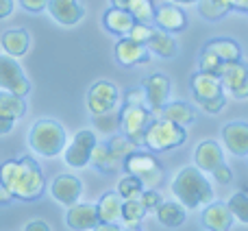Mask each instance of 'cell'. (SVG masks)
Returning <instances> with one entry per match:
<instances>
[{
  "instance_id": "obj_1",
  "label": "cell",
  "mask_w": 248,
  "mask_h": 231,
  "mask_svg": "<svg viewBox=\"0 0 248 231\" xmlns=\"http://www.w3.org/2000/svg\"><path fill=\"white\" fill-rule=\"evenodd\" d=\"M0 185L11 192L13 198L20 201H37L46 190V179L33 157L7 159L0 164Z\"/></svg>"
},
{
  "instance_id": "obj_2",
  "label": "cell",
  "mask_w": 248,
  "mask_h": 231,
  "mask_svg": "<svg viewBox=\"0 0 248 231\" xmlns=\"http://www.w3.org/2000/svg\"><path fill=\"white\" fill-rule=\"evenodd\" d=\"M172 194L179 198L185 210H196L214 201V190L196 166L183 168L172 181Z\"/></svg>"
},
{
  "instance_id": "obj_3",
  "label": "cell",
  "mask_w": 248,
  "mask_h": 231,
  "mask_svg": "<svg viewBox=\"0 0 248 231\" xmlns=\"http://www.w3.org/2000/svg\"><path fill=\"white\" fill-rule=\"evenodd\" d=\"M185 140H187L185 127H179V124L170 122V120L157 118L148 122L144 137H141V144L146 148H150L153 153H168L172 148H179Z\"/></svg>"
},
{
  "instance_id": "obj_4",
  "label": "cell",
  "mask_w": 248,
  "mask_h": 231,
  "mask_svg": "<svg viewBox=\"0 0 248 231\" xmlns=\"http://www.w3.org/2000/svg\"><path fill=\"white\" fill-rule=\"evenodd\" d=\"M29 144L42 157H57L65 148V129L57 120H37L29 131Z\"/></svg>"
},
{
  "instance_id": "obj_5",
  "label": "cell",
  "mask_w": 248,
  "mask_h": 231,
  "mask_svg": "<svg viewBox=\"0 0 248 231\" xmlns=\"http://www.w3.org/2000/svg\"><path fill=\"white\" fill-rule=\"evenodd\" d=\"M122 168L126 170V175H133L135 179H140L144 190L157 188L163 179V166L159 164V159L155 157V155L137 150V148L124 159Z\"/></svg>"
},
{
  "instance_id": "obj_6",
  "label": "cell",
  "mask_w": 248,
  "mask_h": 231,
  "mask_svg": "<svg viewBox=\"0 0 248 231\" xmlns=\"http://www.w3.org/2000/svg\"><path fill=\"white\" fill-rule=\"evenodd\" d=\"M118 120H120V129L122 133L133 142V144H141V137H144V131L148 127V122L153 120V114L146 105H128L124 103L122 112L118 114Z\"/></svg>"
},
{
  "instance_id": "obj_7",
  "label": "cell",
  "mask_w": 248,
  "mask_h": 231,
  "mask_svg": "<svg viewBox=\"0 0 248 231\" xmlns=\"http://www.w3.org/2000/svg\"><path fill=\"white\" fill-rule=\"evenodd\" d=\"M0 90L11 92L22 99H26V94L31 92V83L24 70L11 55H0Z\"/></svg>"
},
{
  "instance_id": "obj_8",
  "label": "cell",
  "mask_w": 248,
  "mask_h": 231,
  "mask_svg": "<svg viewBox=\"0 0 248 231\" xmlns=\"http://www.w3.org/2000/svg\"><path fill=\"white\" fill-rule=\"evenodd\" d=\"M85 103H87V109H90L92 116L116 112L118 103H120V92H118V87L113 85V83L98 81L90 87Z\"/></svg>"
},
{
  "instance_id": "obj_9",
  "label": "cell",
  "mask_w": 248,
  "mask_h": 231,
  "mask_svg": "<svg viewBox=\"0 0 248 231\" xmlns=\"http://www.w3.org/2000/svg\"><path fill=\"white\" fill-rule=\"evenodd\" d=\"M96 146V135L92 129H83L74 135V140L70 144H65L63 148V159L70 168H85L90 164L92 148Z\"/></svg>"
},
{
  "instance_id": "obj_10",
  "label": "cell",
  "mask_w": 248,
  "mask_h": 231,
  "mask_svg": "<svg viewBox=\"0 0 248 231\" xmlns=\"http://www.w3.org/2000/svg\"><path fill=\"white\" fill-rule=\"evenodd\" d=\"M220 79V85H222V90L231 92L235 99H246L248 96V70L246 66L240 61H229V64L222 66V70H220L218 74Z\"/></svg>"
},
{
  "instance_id": "obj_11",
  "label": "cell",
  "mask_w": 248,
  "mask_h": 231,
  "mask_svg": "<svg viewBox=\"0 0 248 231\" xmlns=\"http://www.w3.org/2000/svg\"><path fill=\"white\" fill-rule=\"evenodd\" d=\"M146 96V107L150 109V114H157L163 105L170 99V79L166 74H150L141 85Z\"/></svg>"
},
{
  "instance_id": "obj_12",
  "label": "cell",
  "mask_w": 248,
  "mask_h": 231,
  "mask_svg": "<svg viewBox=\"0 0 248 231\" xmlns=\"http://www.w3.org/2000/svg\"><path fill=\"white\" fill-rule=\"evenodd\" d=\"M26 114V103L22 96L11 92H0V135H7L13 131L16 120Z\"/></svg>"
},
{
  "instance_id": "obj_13",
  "label": "cell",
  "mask_w": 248,
  "mask_h": 231,
  "mask_svg": "<svg viewBox=\"0 0 248 231\" xmlns=\"http://www.w3.org/2000/svg\"><path fill=\"white\" fill-rule=\"evenodd\" d=\"M46 11L55 22L63 26H74L83 20L85 16V7L81 0H48Z\"/></svg>"
},
{
  "instance_id": "obj_14",
  "label": "cell",
  "mask_w": 248,
  "mask_h": 231,
  "mask_svg": "<svg viewBox=\"0 0 248 231\" xmlns=\"http://www.w3.org/2000/svg\"><path fill=\"white\" fill-rule=\"evenodd\" d=\"M153 24H157V29L166 31V33H179L187 26V16L179 4L166 2L161 7H155Z\"/></svg>"
},
{
  "instance_id": "obj_15",
  "label": "cell",
  "mask_w": 248,
  "mask_h": 231,
  "mask_svg": "<svg viewBox=\"0 0 248 231\" xmlns=\"http://www.w3.org/2000/svg\"><path fill=\"white\" fill-rule=\"evenodd\" d=\"M50 194L57 203L65 207H72L74 203H78L83 194V183L78 177L74 175H59L55 181L50 183Z\"/></svg>"
},
{
  "instance_id": "obj_16",
  "label": "cell",
  "mask_w": 248,
  "mask_h": 231,
  "mask_svg": "<svg viewBox=\"0 0 248 231\" xmlns=\"http://www.w3.org/2000/svg\"><path fill=\"white\" fill-rule=\"evenodd\" d=\"M113 52H116L118 64L126 66V68L148 64V55H150L148 48H146L144 44L135 42V39H131V37H120V42L116 44Z\"/></svg>"
},
{
  "instance_id": "obj_17",
  "label": "cell",
  "mask_w": 248,
  "mask_h": 231,
  "mask_svg": "<svg viewBox=\"0 0 248 231\" xmlns=\"http://www.w3.org/2000/svg\"><path fill=\"white\" fill-rule=\"evenodd\" d=\"M65 223H68V227L72 231H92L100 223L98 214H96V205H90V203H74L72 207H68Z\"/></svg>"
},
{
  "instance_id": "obj_18",
  "label": "cell",
  "mask_w": 248,
  "mask_h": 231,
  "mask_svg": "<svg viewBox=\"0 0 248 231\" xmlns=\"http://www.w3.org/2000/svg\"><path fill=\"white\" fill-rule=\"evenodd\" d=\"M201 223L207 231H229L233 225V214L227 207V203H207L202 210Z\"/></svg>"
},
{
  "instance_id": "obj_19",
  "label": "cell",
  "mask_w": 248,
  "mask_h": 231,
  "mask_svg": "<svg viewBox=\"0 0 248 231\" xmlns=\"http://www.w3.org/2000/svg\"><path fill=\"white\" fill-rule=\"evenodd\" d=\"M194 164L201 172H211L214 168H218L220 164H224V153L220 148V144L216 140H205L196 146L194 153Z\"/></svg>"
},
{
  "instance_id": "obj_20",
  "label": "cell",
  "mask_w": 248,
  "mask_h": 231,
  "mask_svg": "<svg viewBox=\"0 0 248 231\" xmlns=\"http://www.w3.org/2000/svg\"><path fill=\"white\" fill-rule=\"evenodd\" d=\"M222 142L233 155H237V157H246L248 155V124L246 122L224 124Z\"/></svg>"
},
{
  "instance_id": "obj_21",
  "label": "cell",
  "mask_w": 248,
  "mask_h": 231,
  "mask_svg": "<svg viewBox=\"0 0 248 231\" xmlns=\"http://www.w3.org/2000/svg\"><path fill=\"white\" fill-rule=\"evenodd\" d=\"M144 46L148 48V52L161 57V59H172V57L179 55V46H176L174 37H172L170 33H166V31L157 29V26L153 29V33H150L148 42H146Z\"/></svg>"
},
{
  "instance_id": "obj_22",
  "label": "cell",
  "mask_w": 248,
  "mask_h": 231,
  "mask_svg": "<svg viewBox=\"0 0 248 231\" xmlns=\"http://www.w3.org/2000/svg\"><path fill=\"white\" fill-rule=\"evenodd\" d=\"M192 92H194L196 103H201V100L216 99V96H220L224 90H222V85H220V79L218 77L207 74V72H201V70H198V72L192 77Z\"/></svg>"
},
{
  "instance_id": "obj_23",
  "label": "cell",
  "mask_w": 248,
  "mask_h": 231,
  "mask_svg": "<svg viewBox=\"0 0 248 231\" xmlns=\"http://www.w3.org/2000/svg\"><path fill=\"white\" fill-rule=\"evenodd\" d=\"M155 116L163 118V120H170V122L179 124V127H189V124L196 120L194 107L187 103H181V100H176V103H166Z\"/></svg>"
},
{
  "instance_id": "obj_24",
  "label": "cell",
  "mask_w": 248,
  "mask_h": 231,
  "mask_svg": "<svg viewBox=\"0 0 248 231\" xmlns=\"http://www.w3.org/2000/svg\"><path fill=\"white\" fill-rule=\"evenodd\" d=\"M90 162L96 170L105 172V175H113V172L122 170V162L111 153L109 144H98V142H96V146L92 148Z\"/></svg>"
},
{
  "instance_id": "obj_25",
  "label": "cell",
  "mask_w": 248,
  "mask_h": 231,
  "mask_svg": "<svg viewBox=\"0 0 248 231\" xmlns=\"http://www.w3.org/2000/svg\"><path fill=\"white\" fill-rule=\"evenodd\" d=\"M202 50L211 52V55H216L222 64H229V61H240L242 59V48L240 44L235 42V39L231 37H218V39H211V42H207V46L202 48Z\"/></svg>"
},
{
  "instance_id": "obj_26",
  "label": "cell",
  "mask_w": 248,
  "mask_h": 231,
  "mask_svg": "<svg viewBox=\"0 0 248 231\" xmlns=\"http://www.w3.org/2000/svg\"><path fill=\"white\" fill-rule=\"evenodd\" d=\"M103 24L109 33L118 35V37H126L131 26L135 24V20L131 17V13L126 9H118V7H111L107 13L103 16Z\"/></svg>"
},
{
  "instance_id": "obj_27",
  "label": "cell",
  "mask_w": 248,
  "mask_h": 231,
  "mask_svg": "<svg viewBox=\"0 0 248 231\" xmlns=\"http://www.w3.org/2000/svg\"><path fill=\"white\" fill-rule=\"evenodd\" d=\"M0 44H2V48H4V52H7V55L22 57V55H26V50H29L31 37H29V33H26V31L11 29V31H7V33H2Z\"/></svg>"
},
{
  "instance_id": "obj_28",
  "label": "cell",
  "mask_w": 248,
  "mask_h": 231,
  "mask_svg": "<svg viewBox=\"0 0 248 231\" xmlns=\"http://www.w3.org/2000/svg\"><path fill=\"white\" fill-rule=\"evenodd\" d=\"M120 207L122 198L118 192H107L103 194V198L96 205V214H98L100 223H118L120 220Z\"/></svg>"
},
{
  "instance_id": "obj_29",
  "label": "cell",
  "mask_w": 248,
  "mask_h": 231,
  "mask_svg": "<svg viewBox=\"0 0 248 231\" xmlns=\"http://www.w3.org/2000/svg\"><path fill=\"white\" fill-rule=\"evenodd\" d=\"M157 220L168 229H176L185 223L187 214H185V207L181 203H161L157 207Z\"/></svg>"
},
{
  "instance_id": "obj_30",
  "label": "cell",
  "mask_w": 248,
  "mask_h": 231,
  "mask_svg": "<svg viewBox=\"0 0 248 231\" xmlns=\"http://www.w3.org/2000/svg\"><path fill=\"white\" fill-rule=\"evenodd\" d=\"M196 4H198V13L209 22L220 20L233 9V0H198Z\"/></svg>"
},
{
  "instance_id": "obj_31",
  "label": "cell",
  "mask_w": 248,
  "mask_h": 231,
  "mask_svg": "<svg viewBox=\"0 0 248 231\" xmlns=\"http://www.w3.org/2000/svg\"><path fill=\"white\" fill-rule=\"evenodd\" d=\"M146 216L144 205L140 203V198H131V201H122L120 207V220L124 223V227H140L141 220Z\"/></svg>"
},
{
  "instance_id": "obj_32",
  "label": "cell",
  "mask_w": 248,
  "mask_h": 231,
  "mask_svg": "<svg viewBox=\"0 0 248 231\" xmlns=\"http://www.w3.org/2000/svg\"><path fill=\"white\" fill-rule=\"evenodd\" d=\"M126 11L131 13V17L135 22H141V24H153V16H155L153 0H128Z\"/></svg>"
},
{
  "instance_id": "obj_33",
  "label": "cell",
  "mask_w": 248,
  "mask_h": 231,
  "mask_svg": "<svg viewBox=\"0 0 248 231\" xmlns=\"http://www.w3.org/2000/svg\"><path fill=\"white\" fill-rule=\"evenodd\" d=\"M144 185L140 183V179H135L133 175H126L118 181V194L122 201H131V198H140Z\"/></svg>"
},
{
  "instance_id": "obj_34",
  "label": "cell",
  "mask_w": 248,
  "mask_h": 231,
  "mask_svg": "<svg viewBox=\"0 0 248 231\" xmlns=\"http://www.w3.org/2000/svg\"><path fill=\"white\" fill-rule=\"evenodd\" d=\"M227 207L231 210V214L235 216L240 223L248 225V194L244 192V190H242V192H237V194H233L231 201L227 203Z\"/></svg>"
},
{
  "instance_id": "obj_35",
  "label": "cell",
  "mask_w": 248,
  "mask_h": 231,
  "mask_svg": "<svg viewBox=\"0 0 248 231\" xmlns=\"http://www.w3.org/2000/svg\"><path fill=\"white\" fill-rule=\"evenodd\" d=\"M107 144H109V148H111V153L116 155V157L120 159L122 164H124V159H126L128 155L135 150V146H137V144H133V142L128 140L126 135H113L111 140L107 142Z\"/></svg>"
},
{
  "instance_id": "obj_36",
  "label": "cell",
  "mask_w": 248,
  "mask_h": 231,
  "mask_svg": "<svg viewBox=\"0 0 248 231\" xmlns=\"http://www.w3.org/2000/svg\"><path fill=\"white\" fill-rule=\"evenodd\" d=\"M222 66L224 64L216 55H211V52H207V50L201 52V61H198V68H201V72H207V74H214V77H218L220 70H222Z\"/></svg>"
},
{
  "instance_id": "obj_37",
  "label": "cell",
  "mask_w": 248,
  "mask_h": 231,
  "mask_svg": "<svg viewBox=\"0 0 248 231\" xmlns=\"http://www.w3.org/2000/svg\"><path fill=\"white\" fill-rule=\"evenodd\" d=\"M94 124H96V127H98L103 133H113L116 129H120V120H118V114H116V112L96 116Z\"/></svg>"
},
{
  "instance_id": "obj_38",
  "label": "cell",
  "mask_w": 248,
  "mask_h": 231,
  "mask_svg": "<svg viewBox=\"0 0 248 231\" xmlns=\"http://www.w3.org/2000/svg\"><path fill=\"white\" fill-rule=\"evenodd\" d=\"M153 29H155L153 24H141V22H135V24L131 26V31H128L126 37L135 39V42H140V44H146L148 42V37H150V33H153Z\"/></svg>"
},
{
  "instance_id": "obj_39",
  "label": "cell",
  "mask_w": 248,
  "mask_h": 231,
  "mask_svg": "<svg viewBox=\"0 0 248 231\" xmlns=\"http://www.w3.org/2000/svg\"><path fill=\"white\" fill-rule=\"evenodd\" d=\"M140 203L144 205V210L146 212H150V210H157L159 205H161V194L157 192V190H141V194H140Z\"/></svg>"
},
{
  "instance_id": "obj_40",
  "label": "cell",
  "mask_w": 248,
  "mask_h": 231,
  "mask_svg": "<svg viewBox=\"0 0 248 231\" xmlns=\"http://www.w3.org/2000/svg\"><path fill=\"white\" fill-rule=\"evenodd\" d=\"M198 105H201V107L205 109L207 114H220L224 109V105H227V99H224V94H220V96H216V99L201 100Z\"/></svg>"
},
{
  "instance_id": "obj_41",
  "label": "cell",
  "mask_w": 248,
  "mask_h": 231,
  "mask_svg": "<svg viewBox=\"0 0 248 231\" xmlns=\"http://www.w3.org/2000/svg\"><path fill=\"white\" fill-rule=\"evenodd\" d=\"M211 175H214V179H216V181H220L222 185H227V183H231V181H233V172H231V168L224 166V164H220L218 168H214V170H211Z\"/></svg>"
},
{
  "instance_id": "obj_42",
  "label": "cell",
  "mask_w": 248,
  "mask_h": 231,
  "mask_svg": "<svg viewBox=\"0 0 248 231\" xmlns=\"http://www.w3.org/2000/svg\"><path fill=\"white\" fill-rule=\"evenodd\" d=\"M20 4H22V9H26L31 13H42V11H46L48 0H20Z\"/></svg>"
},
{
  "instance_id": "obj_43",
  "label": "cell",
  "mask_w": 248,
  "mask_h": 231,
  "mask_svg": "<svg viewBox=\"0 0 248 231\" xmlns=\"http://www.w3.org/2000/svg\"><path fill=\"white\" fill-rule=\"evenodd\" d=\"M126 103L128 105H146V96H144V90H131L126 94Z\"/></svg>"
},
{
  "instance_id": "obj_44",
  "label": "cell",
  "mask_w": 248,
  "mask_h": 231,
  "mask_svg": "<svg viewBox=\"0 0 248 231\" xmlns=\"http://www.w3.org/2000/svg\"><path fill=\"white\" fill-rule=\"evenodd\" d=\"M13 13V0H0V20L9 17Z\"/></svg>"
},
{
  "instance_id": "obj_45",
  "label": "cell",
  "mask_w": 248,
  "mask_h": 231,
  "mask_svg": "<svg viewBox=\"0 0 248 231\" xmlns=\"http://www.w3.org/2000/svg\"><path fill=\"white\" fill-rule=\"evenodd\" d=\"M24 231H50V227H48V223H44V220H31L24 227Z\"/></svg>"
},
{
  "instance_id": "obj_46",
  "label": "cell",
  "mask_w": 248,
  "mask_h": 231,
  "mask_svg": "<svg viewBox=\"0 0 248 231\" xmlns=\"http://www.w3.org/2000/svg\"><path fill=\"white\" fill-rule=\"evenodd\" d=\"M92 231H122L118 227V223H98Z\"/></svg>"
},
{
  "instance_id": "obj_47",
  "label": "cell",
  "mask_w": 248,
  "mask_h": 231,
  "mask_svg": "<svg viewBox=\"0 0 248 231\" xmlns=\"http://www.w3.org/2000/svg\"><path fill=\"white\" fill-rule=\"evenodd\" d=\"M11 201H13L11 192H9V190H4L2 185H0V205H9Z\"/></svg>"
},
{
  "instance_id": "obj_48",
  "label": "cell",
  "mask_w": 248,
  "mask_h": 231,
  "mask_svg": "<svg viewBox=\"0 0 248 231\" xmlns=\"http://www.w3.org/2000/svg\"><path fill=\"white\" fill-rule=\"evenodd\" d=\"M233 9L240 13H248V0H233Z\"/></svg>"
},
{
  "instance_id": "obj_49",
  "label": "cell",
  "mask_w": 248,
  "mask_h": 231,
  "mask_svg": "<svg viewBox=\"0 0 248 231\" xmlns=\"http://www.w3.org/2000/svg\"><path fill=\"white\" fill-rule=\"evenodd\" d=\"M111 4H113V7H118V9H126L128 0H111Z\"/></svg>"
},
{
  "instance_id": "obj_50",
  "label": "cell",
  "mask_w": 248,
  "mask_h": 231,
  "mask_svg": "<svg viewBox=\"0 0 248 231\" xmlns=\"http://www.w3.org/2000/svg\"><path fill=\"white\" fill-rule=\"evenodd\" d=\"M170 2H174V4H196L198 0H170Z\"/></svg>"
},
{
  "instance_id": "obj_51",
  "label": "cell",
  "mask_w": 248,
  "mask_h": 231,
  "mask_svg": "<svg viewBox=\"0 0 248 231\" xmlns=\"http://www.w3.org/2000/svg\"><path fill=\"white\" fill-rule=\"evenodd\" d=\"M122 231H140V229H137V227H124Z\"/></svg>"
}]
</instances>
